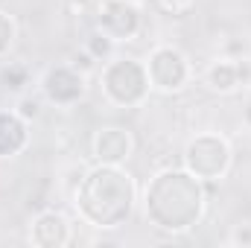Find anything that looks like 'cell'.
Wrapping results in <instances>:
<instances>
[{
  "label": "cell",
  "mask_w": 251,
  "mask_h": 248,
  "mask_svg": "<svg viewBox=\"0 0 251 248\" xmlns=\"http://www.w3.org/2000/svg\"><path fill=\"white\" fill-rule=\"evenodd\" d=\"M207 207L204 181L187 173L184 167L158 170L143 190V216L152 228L164 234H187L193 231Z\"/></svg>",
  "instance_id": "obj_1"
},
{
  "label": "cell",
  "mask_w": 251,
  "mask_h": 248,
  "mask_svg": "<svg viewBox=\"0 0 251 248\" xmlns=\"http://www.w3.org/2000/svg\"><path fill=\"white\" fill-rule=\"evenodd\" d=\"M73 207L82 222L97 231H117L137 207V181L117 164H97L85 170L73 193Z\"/></svg>",
  "instance_id": "obj_2"
},
{
  "label": "cell",
  "mask_w": 251,
  "mask_h": 248,
  "mask_svg": "<svg viewBox=\"0 0 251 248\" xmlns=\"http://www.w3.org/2000/svg\"><path fill=\"white\" fill-rule=\"evenodd\" d=\"M100 91L102 97L117 108H137L146 102L152 85L146 62L131 56H114L100 67Z\"/></svg>",
  "instance_id": "obj_3"
},
{
  "label": "cell",
  "mask_w": 251,
  "mask_h": 248,
  "mask_svg": "<svg viewBox=\"0 0 251 248\" xmlns=\"http://www.w3.org/2000/svg\"><path fill=\"white\" fill-rule=\"evenodd\" d=\"M181 167L201 181H222L234 167V149L228 137L216 131H201L187 140L181 152Z\"/></svg>",
  "instance_id": "obj_4"
},
{
  "label": "cell",
  "mask_w": 251,
  "mask_h": 248,
  "mask_svg": "<svg viewBox=\"0 0 251 248\" xmlns=\"http://www.w3.org/2000/svg\"><path fill=\"white\" fill-rule=\"evenodd\" d=\"M146 73H149V85L158 94H178L184 91L193 79V64L190 59L170 44H161L149 53L146 59Z\"/></svg>",
  "instance_id": "obj_5"
},
{
  "label": "cell",
  "mask_w": 251,
  "mask_h": 248,
  "mask_svg": "<svg viewBox=\"0 0 251 248\" xmlns=\"http://www.w3.org/2000/svg\"><path fill=\"white\" fill-rule=\"evenodd\" d=\"M94 26L111 41L128 44L143 32V9L134 0H97Z\"/></svg>",
  "instance_id": "obj_6"
},
{
  "label": "cell",
  "mask_w": 251,
  "mask_h": 248,
  "mask_svg": "<svg viewBox=\"0 0 251 248\" xmlns=\"http://www.w3.org/2000/svg\"><path fill=\"white\" fill-rule=\"evenodd\" d=\"M38 88H41V97L50 105H56V108H73L88 94V73H82L79 67H73L70 62L53 64V67L44 70Z\"/></svg>",
  "instance_id": "obj_7"
},
{
  "label": "cell",
  "mask_w": 251,
  "mask_h": 248,
  "mask_svg": "<svg viewBox=\"0 0 251 248\" xmlns=\"http://www.w3.org/2000/svg\"><path fill=\"white\" fill-rule=\"evenodd\" d=\"M134 152V137L126 125H102L91 137V155L97 164H117L123 167Z\"/></svg>",
  "instance_id": "obj_8"
},
{
  "label": "cell",
  "mask_w": 251,
  "mask_h": 248,
  "mask_svg": "<svg viewBox=\"0 0 251 248\" xmlns=\"http://www.w3.org/2000/svg\"><path fill=\"white\" fill-rule=\"evenodd\" d=\"M29 243L35 248H64L73 243V225L62 210L47 207L32 216L29 225Z\"/></svg>",
  "instance_id": "obj_9"
},
{
  "label": "cell",
  "mask_w": 251,
  "mask_h": 248,
  "mask_svg": "<svg viewBox=\"0 0 251 248\" xmlns=\"http://www.w3.org/2000/svg\"><path fill=\"white\" fill-rule=\"evenodd\" d=\"M29 143V123L18 111H0V158H15Z\"/></svg>",
  "instance_id": "obj_10"
},
{
  "label": "cell",
  "mask_w": 251,
  "mask_h": 248,
  "mask_svg": "<svg viewBox=\"0 0 251 248\" xmlns=\"http://www.w3.org/2000/svg\"><path fill=\"white\" fill-rule=\"evenodd\" d=\"M204 85L213 94H234L240 88V73H237V59H216L204 70Z\"/></svg>",
  "instance_id": "obj_11"
},
{
  "label": "cell",
  "mask_w": 251,
  "mask_h": 248,
  "mask_svg": "<svg viewBox=\"0 0 251 248\" xmlns=\"http://www.w3.org/2000/svg\"><path fill=\"white\" fill-rule=\"evenodd\" d=\"M29 79H32V73H29V67L24 62H9L0 67V85L6 91H12V94H24Z\"/></svg>",
  "instance_id": "obj_12"
},
{
  "label": "cell",
  "mask_w": 251,
  "mask_h": 248,
  "mask_svg": "<svg viewBox=\"0 0 251 248\" xmlns=\"http://www.w3.org/2000/svg\"><path fill=\"white\" fill-rule=\"evenodd\" d=\"M117 47H120V44H117V41H111V38H108L105 32H100L97 26H94V29L88 32V38H85V50L100 62V67L108 62V59H114V56H117Z\"/></svg>",
  "instance_id": "obj_13"
},
{
  "label": "cell",
  "mask_w": 251,
  "mask_h": 248,
  "mask_svg": "<svg viewBox=\"0 0 251 248\" xmlns=\"http://www.w3.org/2000/svg\"><path fill=\"white\" fill-rule=\"evenodd\" d=\"M149 6L164 18H184L193 12L196 0H149Z\"/></svg>",
  "instance_id": "obj_14"
},
{
  "label": "cell",
  "mask_w": 251,
  "mask_h": 248,
  "mask_svg": "<svg viewBox=\"0 0 251 248\" xmlns=\"http://www.w3.org/2000/svg\"><path fill=\"white\" fill-rule=\"evenodd\" d=\"M41 99H44V97L21 94V97H18V102H15V111H18L26 123H32V120H38V117H41Z\"/></svg>",
  "instance_id": "obj_15"
},
{
  "label": "cell",
  "mask_w": 251,
  "mask_h": 248,
  "mask_svg": "<svg viewBox=\"0 0 251 248\" xmlns=\"http://www.w3.org/2000/svg\"><path fill=\"white\" fill-rule=\"evenodd\" d=\"M15 35H18V26H15V21H12V15H6V12L0 9V59L12 50Z\"/></svg>",
  "instance_id": "obj_16"
},
{
  "label": "cell",
  "mask_w": 251,
  "mask_h": 248,
  "mask_svg": "<svg viewBox=\"0 0 251 248\" xmlns=\"http://www.w3.org/2000/svg\"><path fill=\"white\" fill-rule=\"evenodd\" d=\"M70 64H73V67H79L82 73H91V70H94L100 62H97V59H94V56H91V53L82 47L79 53H73V56H70Z\"/></svg>",
  "instance_id": "obj_17"
},
{
  "label": "cell",
  "mask_w": 251,
  "mask_h": 248,
  "mask_svg": "<svg viewBox=\"0 0 251 248\" xmlns=\"http://www.w3.org/2000/svg\"><path fill=\"white\" fill-rule=\"evenodd\" d=\"M97 9V0H67V12L73 18H85V15H94Z\"/></svg>",
  "instance_id": "obj_18"
},
{
  "label": "cell",
  "mask_w": 251,
  "mask_h": 248,
  "mask_svg": "<svg viewBox=\"0 0 251 248\" xmlns=\"http://www.w3.org/2000/svg\"><path fill=\"white\" fill-rule=\"evenodd\" d=\"M231 240L237 246H251V225H237L234 234H231Z\"/></svg>",
  "instance_id": "obj_19"
},
{
  "label": "cell",
  "mask_w": 251,
  "mask_h": 248,
  "mask_svg": "<svg viewBox=\"0 0 251 248\" xmlns=\"http://www.w3.org/2000/svg\"><path fill=\"white\" fill-rule=\"evenodd\" d=\"M243 123H246V125L251 128V99L246 102V108H243Z\"/></svg>",
  "instance_id": "obj_20"
}]
</instances>
